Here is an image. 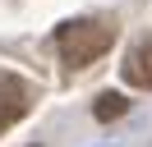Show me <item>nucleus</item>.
<instances>
[{"instance_id": "2", "label": "nucleus", "mask_w": 152, "mask_h": 147, "mask_svg": "<svg viewBox=\"0 0 152 147\" xmlns=\"http://www.w3.org/2000/svg\"><path fill=\"white\" fill-rule=\"evenodd\" d=\"M28 110H32V87L19 78V74H5V69H0V133L14 129Z\"/></svg>"}, {"instance_id": "1", "label": "nucleus", "mask_w": 152, "mask_h": 147, "mask_svg": "<svg viewBox=\"0 0 152 147\" xmlns=\"http://www.w3.org/2000/svg\"><path fill=\"white\" fill-rule=\"evenodd\" d=\"M56 46L65 69H88L92 60H102L115 46V23L106 18H69V23L56 28Z\"/></svg>"}, {"instance_id": "3", "label": "nucleus", "mask_w": 152, "mask_h": 147, "mask_svg": "<svg viewBox=\"0 0 152 147\" xmlns=\"http://www.w3.org/2000/svg\"><path fill=\"white\" fill-rule=\"evenodd\" d=\"M120 74H124V83H129V87L152 92V37H138V41L129 46V55H124Z\"/></svg>"}, {"instance_id": "4", "label": "nucleus", "mask_w": 152, "mask_h": 147, "mask_svg": "<svg viewBox=\"0 0 152 147\" xmlns=\"http://www.w3.org/2000/svg\"><path fill=\"white\" fill-rule=\"evenodd\" d=\"M97 119H106V124H111V119H120L124 115V110H129V101H124L120 97V92H102V97H97Z\"/></svg>"}]
</instances>
